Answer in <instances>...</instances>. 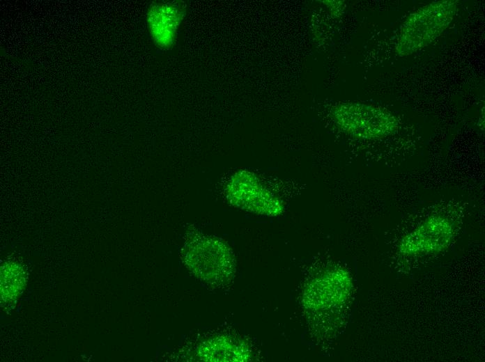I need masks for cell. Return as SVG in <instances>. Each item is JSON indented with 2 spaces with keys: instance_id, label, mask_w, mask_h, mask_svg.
<instances>
[{
  "instance_id": "obj_2",
  "label": "cell",
  "mask_w": 485,
  "mask_h": 362,
  "mask_svg": "<svg viewBox=\"0 0 485 362\" xmlns=\"http://www.w3.org/2000/svg\"><path fill=\"white\" fill-rule=\"evenodd\" d=\"M332 117L340 129L360 139H378L397 131L399 121L385 109L358 102H342L332 109Z\"/></svg>"
},
{
  "instance_id": "obj_6",
  "label": "cell",
  "mask_w": 485,
  "mask_h": 362,
  "mask_svg": "<svg viewBox=\"0 0 485 362\" xmlns=\"http://www.w3.org/2000/svg\"><path fill=\"white\" fill-rule=\"evenodd\" d=\"M24 272L18 264L8 263L1 271V299L11 301L20 293L24 285Z\"/></svg>"
},
{
  "instance_id": "obj_5",
  "label": "cell",
  "mask_w": 485,
  "mask_h": 362,
  "mask_svg": "<svg viewBox=\"0 0 485 362\" xmlns=\"http://www.w3.org/2000/svg\"><path fill=\"white\" fill-rule=\"evenodd\" d=\"M453 234L454 226L448 218L433 215L402 239L399 251L405 255L440 251L448 246Z\"/></svg>"
},
{
  "instance_id": "obj_3",
  "label": "cell",
  "mask_w": 485,
  "mask_h": 362,
  "mask_svg": "<svg viewBox=\"0 0 485 362\" xmlns=\"http://www.w3.org/2000/svg\"><path fill=\"white\" fill-rule=\"evenodd\" d=\"M186 12L187 3L183 1H159L150 3L146 22L151 39L159 49L167 50L174 46Z\"/></svg>"
},
{
  "instance_id": "obj_1",
  "label": "cell",
  "mask_w": 485,
  "mask_h": 362,
  "mask_svg": "<svg viewBox=\"0 0 485 362\" xmlns=\"http://www.w3.org/2000/svg\"><path fill=\"white\" fill-rule=\"evenodd\" d=\"M457 4L456 0L435 1L412 13L400 29L396 52L408 56L432 43L451 24Z\"/></svg>"
},
{
  "instance_id": "obj_4",
  "label": "cell",
  "mask_w": 485,
  "mask_h": 362,
  "mask_svg": "<svg viewBox=\"0 0 485 362\" xmlns=\"http://www.w3.org/2000/svg\"><path fill=\"white\" fill-rule=\"evenodd\" d=\"M228 193L236 204L258 213L275 216L284 209L281 200L250 173L235 175Z\"/></svg>"
}]
</instances>
